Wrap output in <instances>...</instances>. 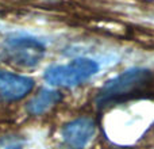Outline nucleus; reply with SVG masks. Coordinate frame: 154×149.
I'll return each mask as SVG.
<instances>
[{"label":"nucleus","mask_w":154,"mask_h":149,"mask_svg":"<svg viewBox=\"0 0 154 149\" xmlns=\"http://www.w3.org/2000/svg\"><path fill=\"white\" fill-rule=\"evenodd\" d=\"M153 81V72L147 68H130L107 80L95 98L97 109L122 103L143 92Z\"/></svg>","instance_id":"nucleus-1"},{"label":"nucleus","mask_w":154,"mask_h":149,"mask_svg":"<svg viewBox=\"0 0 154 149\" xmlns=\"http://www.w3.org/2000/svg\"><path fill=\"white\" fill-rule=\"evenodd\" d=\"M99 72L97 61L88 57H79L68 64L51 65L43 73V79L51 85L76 87L89 80Z\"/></svg>","instance_id":"nucleus-2"},{"label":"nucleus","mask_w":154,"mask_h":149,"mask_svg":"<svg viewBox=\"0 0 154 149\" xmlns=\"http://www.w3.org/2000/svg\"><path fill=\"white\" fill-rule=\"evenodd\" d=\"M5 53L12 64L22 68H34L46 54V45L29 34H14L5 40Z\"/></svg>","instance_id":"nucleus-3"},{"label":"nucleus","mask_w":154,"mask_h":149,"mask_svg":"<svg viewBox=\"0 0 154 149\" xmlns=\"http://www.w3.org/2000/svg\"><path fill=\"white\" fill-rule=\"evenodd\" d=\"M96 134V123L92 118L81 117L68 122L61 130V140L69 149H85Z\"/></svg>","instance_id":"nucleus-4"},{"label":"nucleus","mask_w":154,"mask_h":149,"mask_svg":"<svg viewBox=\"0 0 154 149\" xmlns=\"http://www.w3.org/2000/svg\"><path fill=\"white\" fill-rule=\"evenodd\" d=\"M34 88V80L29 76L0 71V102L20 100Z\"/></svg>","instance_id":"nucleus-5"},{"label":"nucleus","mask_w":154,"mask_h":149,"mask_svg":"<svg viewBox=\"0 0 154 149\" xmlns=\"http://www.w3.org/2000/svg\"><path fill=\"white\" fill-rule=\"evenodd\" d=\"M62 99V95L56 90L42 88L34 98L30 99L27 103L26 110L31 115H42L51 110L56 104H58Z\"/></svg>","instance_id":"nucleus-6"},{"label":"nucleus","mask_w":154,"mask_h":149,"mask_svg":"<svg viewBox=\"0 0 154 149\" xmlns=\"http://www.w3.org/2000/svg\"><path fill=\"white\" fill-rule=\"evenodd\" d=\"M26 140L16 134H8L0 138V149H26Z\"/></svg>","instance_id":"nucleus-7"}]
</instances>
